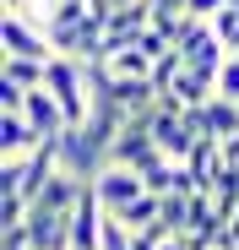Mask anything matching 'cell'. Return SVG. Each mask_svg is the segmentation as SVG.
I'll list each match as a JSON object with an SVG mask.
<instances>
[{"mask_svg": "<svg viewBox=\"0 0 239 250\" xmlns=\"http://www.w3.org/2000/svg\"><path fill=\"white\" fill-rule=\"evenodd\" d=\"M44 87L60 98V109H65L71 125H87V114H93V82H87V65H82V60L55 55V60H49V82H44Z\"/></svg>", "mask_w": 239, "mask_h": 250, "instance_id": "6da1fadb", "label": "cell"}, {"mask_svg": "<svg viewBox=\"0 0 239 250\" xmlns=\"http://www.w3.org/2000/svg\"><path fill=\"white\" fill-rule=\"evenodd\" d=\"M60 169V142H44V147H33V152H11L6 158V190L11 196H38L49 185V174Z\"/></svg>", "mask_w": 239, "mask_h": 250, "instance_id": "7a4b0ae2", "label": "cell"}, {"mask_svg": "<svg viewBox=\"0 0 239 250\" xmlns=\"http://www.w3.org/2000/svg\"><path fill=\"white\" fill-rule=\"evenodd\" d=\"M152 152H163L158 136H152V109H147V114H125L120 136L109 142V163H131V169H141Z\"/></svg>", "mask_w": 239, "mask_h": 250, "instance_id": "3957f363", "label": "cell"}, {"mask_svg": "<svg viewBox=\"0 0 239 250\" xmlns=\"http://www.w3.org/2000/svg\"><path fill=\"white\" fill-rule=\"evenodd\" d=\"M0 44H6V55H33V60H55V44H49V27H44V17L33 22L27 11H6Z\"/></svg>", "mask_w": 239, "mask_h": 250, "instance_id": "277c9868", "label": "cell"}, {"mask_svg": "<svg viewBox=\"0 0 239 250\" xmlns=\"http://www.w3.org/2000/svg\"><path fill=\"white\" fill-rule=\"evenodd\" d=\"M93 190H98V201L109 207V212H125V207L147 190V180H141V169H131V163H103V169L87 180Z\"/></svg>", "mask_w": 239, "mask_h": 250, "instance_id": "5b68a950", "label": "cell"}, {"mask_svg": "<svg viewBox=\"0 0 239 250\" xmlns=\"http://www.w3.org/2000/svg\"><path fill=\"white\" fill-rule=\"evenodd\" d=\"M179 55H185V65H190V71L218 76V71H223V60H228V44H223V33H218L212 22H196V27L179 38Z\"/></svg>", "mask_w": 239, "mask_h": 250, "instance_id": "8992f818", "label": "cell"}, {"mask_svg": "<svg viewBox=\"0 0 239 250\" xmlns=\"http://www.w3.org/2000/svg\"><path fill=\"white\" fill-rule=\"evenodd\" d=\"M152 136H158V147H163L174 163H185V158H190V147L201 142V131L185 120V109H163V104L152 109Z\"/></svg>", "mask_w": 239, "mask_h": 250, "instance_id": "52a82bcc", "label": "cell"}, {"mask_svg": "<svg viewBox=\"0 0 239 250\" xmlns=\"http://www.w3.org/2000/svg\"><path fill=\"white\" fill-rule=\"evenodd\" d=\"M60 142V163H65V169H76V174H82V180H93L98 169H103V163H109V152L82 131V125H71V131H60L55 136Z\"/></svg>", "mask_w": 239, "mask_h": 250, "instance_id": "ba28073f", "label": "cell"}, {"mask_svg": "<svg viewBox=\"0 0 239 250\" xmlns=\"http://www.w3.org/2000/svg\"><path fill=\"white\" fill-rule=\"evenodd\" d=\"M147 27H152V6H147V0H131V6L109 11V22H103V33H109V55L125 49V44H136Z\"/></svg>", "mask_w": 239, "mask_h": 250, "instance_id": "9c48e42d", "label": "cell"}, {"mask_svg": "<svg viewBox=\"0 0 239 250\" xmlns=\"http://www.w3.org/2000/svg\"><path fill=\"white\" fill-rule=\"evenodd\" d=\"M22 114L38 125V136H44V142H55L60 131H71V120H65V109H60V98H55L49 87H33L27 104H22Z\"/></svg>", "mask_w": 239, "mask_h": 250, "instance_id": "30bf717a", "label": "cell"}, {"mask_svg": "<svg viewBox=\"0 0 239 250\" xmlns=\"http://www.w3.org/2000/svg\"><path fill=\"white\" fill-rule=\"evenodd\" d=\"M0 147L11 152H33V147H44V136H38V125L22 114V109H6V125H0Z\"/></svg>", "mask_w": 239, "mask_h": 250, "instance_id": "8fae6325", "label": "cell"}, {"mask_svg": "<svg viewBox=\"0 0 239 250\" xmlns=\"http://www.w3.org/2000/svg\"><path fill=\"white\" fill-rule=\"evenodd\" d=\"M0 82H17V87H44L49 82V60H33V55H6V76Z\"/></svg>", "mask_w": 239, "mask_h": 250, "instance_id": "7c38bea8", "label": "cell"}, {"mask_svg": "<svg viewBox=\"0 0 239 250\" xmlns=\"http://www.w3.org/2000/svg\"><path fill=\"white\" fill-rule=\"evenodd\" d=\"M169 87H174L185 104H207V98L218 93V76H207V71H190V65H185V71L169 82Z\"/></svg>", "mask_w": 239, "mask_h": 250, "instance_id": "4fadbf2b", "label": "cell"}, {"mask_svg": "<svg viewBox=\"0 0 239 250\" xmlns=\"http://www.w3.org/2000/svg\"><path fill=\"white\" fill-rule=\"evenodd\" d=\"M152 55L141 49V44H125V49H114L109 55V71H120V76H152Z\"/></svg>", "mask_w": 239, "mask_h": 250, "instance_id": "5bb4252c", "label": "cell"}, {"mask_svg": "<svg viewBox=\"0 0 239 250\" xmlns=\"http://www.w3.org/2000/svg\"><path fill=\"white\" fill-rule=\"evenodd\" d=\"M185 71V55H179V44L169 49V55H158V65H152V82H158V87H169V82Z\"/></svg>", "mask_w": 239, "mask_h": 250, "instance_id": "9a60e30c", "label": "cell"}, {"mask_svg": "<svg viewBox=\"0 0 239 250\" xmlns=\"http://www.w3.org/2000/svg\"><path fill=\"white\" fill-rule=\"evenodd\" d=\"M218 93H223V98H239V55L223 60V71H218Z\"/></svg>", "mask_w": 239, "mask_h": 250, "instance_id": "2e32d148", "label": "cell"}, {"mask_svg": "<svg viewBox=\"0 0 239 250\" xmlns=\"http://www.w3.org/2000/svg\"><path fill=\"white\" fill-rule=\"evenodd\" d=\"M136 44H141V49H147L152 60H158V55H169V49H174V44H169V38H163V33H158V27H147V33L136 38Z\"/></svg>", "mask_w": 239, "mask_h": 250, "instance_id": "e0dca14e", "label": "cell"}, {"mask_svg": "<svg viewBox=\"0 0 239 250\" xmlns=\"http://www.w3.org/2000/svg\"><path fill=\"white\" fill-rule=\"evenodd\" d=\"M223 6H228V0H185V11H190V17H201V22H212Z\"/></svg>", "mask_w": 239, "mask_h": 250, "instance_id": "ac0fdd59", "label": "cell"}, {"mask_svg": "<svg viewBox=\"0 0 239 250\" xmlns=\"http://www.w3.org/2000/svg\"><path fill=\"white\" fill-rule=\"evenodd\" d=\"M223 158H228L234 169H239V136H228V142H223Z\"/></svg>", "mask_w": 239, "mask_h": 250, "instance_id": "d6986e66", "label": "cell"}, {"mask_svg": "<svg viewBox=\"0 0 239 250\" xmlns=\"http://www.w3.org/2000/svg\"><path fill=\"white\" fill-rule=\"evenodd\" d=\"M147 6H185V0H147Z\"/></svg>", "mask_w": 239, "mask_h": 250, "instance_id": "ffe728a7", "label": "cell"}]
</instances>
